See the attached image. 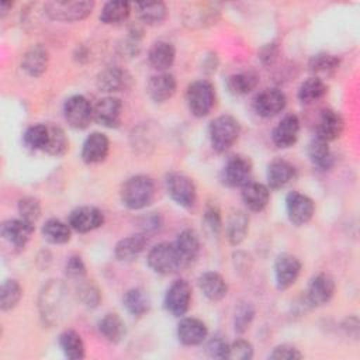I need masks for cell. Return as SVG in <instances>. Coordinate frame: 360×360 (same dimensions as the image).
I'll list each match as a JSON object with an SVG mask.
<instances>
[{
  "instance_id": "680465c9",
  "label": "cell",
  "mask_w": 360,
  "mask_h": 360,
  "mask_svg": "<svg viewBox=\"0 0 360 360\" xmlns=\"http://www.w3.org/2000/svg\"><path fill=\"white\" fill-rule=\"evenodd\" d=\"M13 6H14L13 1H1V3H0V15L4 17L8 11H11Z\"/></svg>"
},
{
  "instance_id": "f6af8a7d",
  "label": "cell",
  "mask_w": 360,
  "mask_h": 360,
  "mask_svg": "<svg viewBox=\"0 0 360 360\" xmlns=\"http://www.w3.org/2000/svg\"><path fill=\"white\" fill-rule=\"evenodd\" d=\"M76 295L86 308H96L101 301V292L91 280H80L76 288Z\"/></svg>"
},
{
  "instance_id": "6f0895ef",
  "label": "cell",
  "mask_w": 360,
  "mask_h": 360,
  "mask_svg": "<svg viewBox=\"0 0 360 360\" xmlns=\"http://www.w3.org/2000/svg\"><path fill=\"white\" fill-rule=\"evenodd\" d=\"M343 330L346 332V335L352 336L353 339L359 338V318L356 315L353 316H347L343 323H342Z\"/></svg>"
},
{
  "instance_id": "f1b7e54d",
  "label": "cell",
  "mask_w": 360,
  "mask_h": 360,
  "mask_svg": "<svg viewBox=\"0 0 360 360\" xmlns=\"http://www.w3.org/2000/svg\"><path fill=\"white\" fill-rule=\"evenodd\" d=\"M242 201L248 210L260 212L267 207L270 201V190L262 183L249 181L242 187Z\"/></svg>"
},
{
  "instance_id": "9f6ffc18",
  "label": "cell",
  "mask_w": 360,
  "mask_h": 360,
  "mask_svg": "<svg viewBox=\"0 0 360 360\" xmlns=\"http://www.w3.org/2000/svg\"><path fill=\"white\" fill-rule=\"evenodd\" d=\"M278 55V48L276 44H266L260 52H259V58L264 65H270L277 59Z\"/></svg>"
},
{
  "instance_id": "4dcf8cb0",
  "label": "cell",
  "mask_w": 360,
  "mask_h": 360,
  "mask_svg": "<svg viewBox=\"0 0 360 360\" xmlns=\"http://www.w3.org/2000/svg\"><path fill=\"white\" fill-rule=\"evenodd\" d=\"M249 232V215L243 211H233L225 224V235L232 246L240 245Z\"/></svg>"
},
{
  "instance_id": "7bdbcfd3",
  "label": "cell",
  "mask_w": 360,
  "mask_h": 360,
  "mask_svg": "<svg viewBox=\"0 0 360 360\" xmlns=\"http://www.w3.org/2000/svg\"><path fill=\"white\" fill-rule=\"evenodd\" d=\"M48 128H49V138L44 152L56 158L63 156L69 149V139L65 131L58 125H48Z\"/></svg>"
},
{
  "instance_id": "484cf974",
  "label": "cell",
  "mask_w": 360,
  "mask_h": 360,
  "mask_svg": "<svg viewBox=\"0 0 360 360\" xmlns=\"http://www.w3.org/2000/svg\"><path fill=\"white\" fill-rule=\"evenodd\" d=\"M295 179V167L285 159L276 158L267 166V183L273 190L285 187Z\"/></svg>"
},
{
  "instance_id": "83f0119b",
  "label": "cell",
  "mask_w": 360,
  "mask_h": 360,
  "mask_svg": "<svg viewBox=\"0 0 360 360\" xmlns=\"http://www.w3.org/2000/svg\"><path fill=\"white\" fill-rule=\"evenodd\" d=\"M148 238L146 233H134L122 238L117 242L114 248V255L121 262H131L136 259L146 248Z\"/></svg>"
},
{
  "instance_id": "2e32d148",
  "label": "cell",
  "mask_w": 360,
  "mask_h": 360,
  "mask_svg": "<svg viewBox=\"0 0 360 360\" xmlns=\"http://www.w3.org/2000/svg\"><path fill=\"white\" fill-rule=\"evenodd\" d=\"M122 101L114 96H105L93 105V120L105 127L117 128L121 124Z\"/></svg>"
},
{
  "instance_id": "b9f144b4",
  "label": "cell",
  "mask_w": 360,
  "mask_h": 360,
  "mask_svg": "<svg viewBox=\"0 0 360 360\" xmlns=\"http://www.w3.org/2000/svg\"><path fill=\"white\" fill-rule=\"evenodd\" d=\"M22 297V288L14 278L4 280L0 288V308L1 311H11L17 307Z\"/></svg>"
},
{
  "instance_id": "d6a6232c",
  "label": "cell",
  "mask_w": 360,
  "mask_h": 360,
  "mask_svg": "<svg viewBox=\"0 0 360 360\" xmlns=\"http://www.w3.org/2000/svg\"><path fill=\"white\" fill-rule=\"evenodd\" d=\"M122 305L132 316H143L150 309V300L146 291L141 287L129 288L122 297Z\"/></svg>"
},
{
  "instance_id": "44dd1931",
  "label": "cell",
  "mask_w": 360,
  "mask_h": 360,
  "mask_svg": "<svg viewBox=\"0 0 360 360\" xmlns=\"http://www.w3.org/2000/svg\"><path fill=\"white\" fill-rule=\"evenodd\" d=\"M345 129V120L343 117L332 110V108H325L321 111L318 124H316V138L330 142L343 134Z\"/></svg>"
},
{
  "instance_id": "11a10c76",
  "label": "cell",
  "mask_w": 360,
  "mask_h": 360,
  "mask_svg": "<svg viewBox=\"0 0 360 360\" xmlns=\"http://www.w3.org/2000/svg\"><path fill=\"white\" fill-rule=\"evenodd\" d=\"M162 217L159 212H148L139 218V226L143 233L155 232L162 226Z\"/></svg>"
},
{
  "instance_id": "681fc988",
  "label": "cell",
  "mask_w": 360,
  "mask_h": 360,
  "mask_svg": "<svg viewBox=\"0 0 360 360\" xmlns=\"http://www.w3.org/2000/svg\"><path fill=\"white\" fill-rule=\"evenodd\" d=\"M218 17H219V11L208 6L205 8L202 7V10L191 11L190 18L186 20V22L190 24V27H208L215 24Z\"/></svg>"
},
{
  "instance_id": "7dc6e473",
  "label": "cell",
  "mask_w": 360,
  "mask_h": 360,
  "mask_svg": "<svg viewBox=\"0 0 360 360\" xmlns=\"http://www.w3.org/2000/svg\"><path fill=\"white\" fill-rule=\"evenodd\" d=\"M255 314H256V309L252 302H248V301L240 302L235 309L233 329L238 333H245L250 328V325L255 319Z\"/></svg>"
},
{
  "instance_id": "cb8c5ba5",
  "label": "cell",
  "mask_w": 360,
  "mask_h": 360,
  "mask_svg": "<svg viewBox=\"0 0 360 360\" xmlns=\"http://www.w3.org/2000/svg\"><path fill=\"white\" fill-rule=\"evenodd\" d=\"M177 82L173 75L160 72L158 75H153L146 86V93L149 98L155 103H165L169 98H172L176 93Z\"/></svg>"
},
{
  "instance_id": "ba28073f",
  "label": "cell",
  "mask_w": 360,
  "mask_h": 360,
  "mask_svg": "<svg viewBox=\"0 0 360 360\" xmlns=\"http://www.w3.org/2000/svg\"><path fill=\"white\" fill-rule=\"evenodd\" d=\"M252 160L245 155H233L225 162L219 179L228 187H243L250 181Z\"/></svg>"
},
{
  "instance_id": "bcb514c9",
  "label": "cell",
  "mask_w": 360,
  "mask_h": 360,
  "mask_svg": "<svg viewBox=\"0 0 360 360\" xmlns=\"http://www.w3.org/2000/svg\"><path fill=\"white\" fill-rule=\"evenodd\" d=\"M202 228L208 236L217 238L222 231L221 210L215 204H208L202 214Z\"/></svg>"
},
{
  "instance_id": "30bf717a",
  "label": "cell",
  "mask_w": 360,
  "mask_h": 360,
  "mask_svg": "<svg viewBox=\"0 0 360 360\" xmlns=\"http://www.w3.org/2000/svg\"><path fill=\"white\" fill-rule=\"evenodd\" d=\"M191 304V285L183 280H174L167 288L163 300L165 309L173 316H183Z\"/></svg>"
},
{
  "instance_id": "f35d334b",
  "label": "cell",
  "mask_w": 360,
  "mask_h": 360,
  "mask_svg": "<svg viewBox=\"0 0 360 360\" xmlns=\"http://www.w3.org/2000/svg\"><path fill=\"white\" fill-rule=\"evenodd\" d=\"M135 13L138 18L148 25H156L167 17V7L165 3H135Z\"/></svg>"
},
{
  "instance_id": "3957f363",
  "label": "cell",
  "mask_w": 360,
  "mask_h": 360,
  "mask_svg": "<svg viewBox=\"0 0 360 360\" xmlns=\"http://www.w3.org/2000/svg\"><path fill=\"white\" fill-rule=\"evenodd\" d=\"M240 135V124L232 115H219L210 122L208 136L215 152L224 153L231 149Z\"/></svg>"
},
{
  "instance_id": "f5cc1de1",
  "label": "cell",
  "mask_w": 360,
  "mask_h": 360,
  "mask_svg": "<svg viewBox=\"0 0 360 360\" xmlns=\"http://www.w3.org/2000/svg\"><path fill=\"white\" fill-rule=\"evenodd\" d=\"M207 354L212 359H228L229 343L219 335L212 336L207 343Z\"/></svg>"
},
{
  "instance_id": "5b68a950",
  "label": "cell",
  "mask_w": 360,
  "mask_h": 360,
  "mask_svg": "<svg viewBox=\"0 0 360 360\" xmlns=\"http://www.w3.org/2000/svg\"><path fill=\"white\" fill-rule=\"evenodd\" d=\"M94 8V1H69V0H53L44 4L45 14L60 22H76L87 18Z\"/></svg>"
},
{
  "instance_id": "60d3db41",
  "label": "cell",
  "mask_w": 360,
  "mask_h": 360,
  "mask_svg": "<svg viewBox=\"0 0 360 360\" xmlns=\"http://www.w3.org/2000/svg\"><path fill=\"white\" fill-rule=\"evenodd\" d=\"M340 65V59L329 52H319L311 56L308 62V68L314 75L319 76H330L333 75Z\"/></svg>"
},
{
  "instance_id": "ab89813d",
  "label": "cell",
  "mask_w": 360,
  "mask_h": 360,
  "mask_svg": "<svg viewBox=\"0 0 360 360\" xmlns=\"http://www.w3.org/2000/svg\"><path fill=\"white\" fill-rule=\"evenodd\" d=\"M328 91L326 83L316 76H312L304 80L297 91V97L302 104H312L316 100L322 98Z\"/></svg>"
},
{
  "instance_id": "f546056e",
  "label": "cell",
  "mask_w": 360,
  "mask_h": 360,
  "mask_svg": "<svg viewBox=\"0 0 360 360\" xmlns=\"http://www.w3.org/2000/svg\"><path fill=\"white\" fill-rule=\"evenodd\" d=\"M148 59L153 69L159 72H165L174 63L176 48L173 44L167 41H158L150 46Z\"/></svg>"
},
{
  "instance_id": "ac0fdd59",
  "label": "cell",
  "mask_w": 360,
  "mask_h": 360,
  "mask_svg": "<svg viewBox=\"0 0 360 360\" xmlns=\"http://www.w3.org/2000/svg\"><path fill=\"white\" fill-rule=\"evenodd\" d=\"M35 226L21 218L7 219L1 225V236L7 240L14 249L22 250L34 235Z\"/></svg>"
},
{
  "instance_id": "e0dca14e",
  "label": "cell",
  "mask_w": 360,
  "mask_h": 360,
  "mask_svg": "<svg viewBox=\"0 0 360 360\" xmlns=\"http://www.w3.org/2000/svg\"><path fill=\"white\" fill-rule=\"evenodd\" d=\"M287 105L285 94L278 89H264L253 98V110L263 118H271Z\"/></svg>"
},
{
  "instance_id": "7402d4cb",
  "label": "cell",
  "mask_w": 360,
  "mask_h": 360,
  "mask_svg": "<svg viewBox=\"0 0 360 360\" xmlns=\"http://www.w3.org/2000/svg\"><path fill=\"white\" fill-rule=\"evenodd\" d=\"M176 253L179 256L181 267H187L195 262L200 253V238L195 231L184 229L181 231L176 240L173 242Z\"/></svg>"
},
{
  "instance_id": "e575fe53",
  "label": "cell",
  "mask_w": 360,
  "mask_h": 360,
  "mask_svg": "<svg viewBox=\"0 0 360 360\" xmlns=\"http://www.w3.org/2000/svg\"><path fill=\"white\" fill-rule=\"evenodd\" d=\"M42 236L46 242L52 245L68 243L72 238V228L69 224L62 222L60 219L51 218L42 225Z\"/></svg>"
},
{
  "instance_id": "f907efd6",
  "label": "cell",
  "mask_w": 360,
  "mask_h": 360,
  "mask_svg": "<svg viewBox=\"0 0 360 360\" xmlns=\"http://www.w3.org/2000/svg\"><path fill=\"white\" fill-rule=\"evenodd\" d=\"M253 357V346L245 339H236L229 345L228 359L232 360H250Z\"/></svg>"
},
{
  "instance_id": "4316f807",
  "label": "cell",
  "mask_w": 360,
  "mask_h": 360,
  "mask_svg": "<svg viewBox=\"0 0 360 360\" xmlns=\"http://www.w3.org/2000/svg\"><path fill=\"white\" fill-rule=\"evenodd\" d=\"M198 288L210 301H221L228 294V284L225 278L217 271H205L197 278Z\"/></svg>"
},
{
  "instance_id": "9a60e30c",
  "label": "cell",
  "mask_w": 360,
  "mask_h": 360,
  "mask_svg": "<svg viewBox=\"0 0 360 360\" xmlns=\"http://www.w3.org/2000/svg\"><path fill=\"white\" fill-rule=\"evenodd\" d=\"M68 224L79 233H87L98 229L104 224V214L100 208L91 205H82L69 214Z\"/></svg>"
},
{
  "instance_id": "52a82bcc",
  "label": "cell",
  "mask_w": 360,
  "mask_h": 360,
  "mask_svg": "<svg viewBox=\"0 0 360 360\" xmlns=\"http://www.w3.org/2000/svg\"><path fill=\"white\" fill-rule=\"evenodd\" d=\"M146 262L152 271L162 276L172 274L181 267L174 245L169 242H160L150 248V250L148 252Z\"/></svg>"
},
{
  "instance_id": "836d02e7",
  "label": "cell",
  "mask_w": 360,
  "mask_h": 360,
  "mask_svg": "<svg viewBox=\"0 0 360 360\" xmlns=\"http://www.w3.org/2000/svg\"><path fill=\"white\" fill-rule=\"evenodd\" d=\"M259 83V76L253 70H245L231 75L226 79V89L233 96H243L256 89Z\"/></svg>"
},
{
  "instance_id": "db71d44e",
  "label": "cell",
  "mask_w": 360,
  "mask_h": 360,
  "mask_svg": "<svg viewBox=\"0 0 360 360\" xmlns=\"http://www.w3.org/2000/svg\"><path fill=\"white\" fill-rule=\"evenodd\" d=\"M269 359H274V360H297V359H302V353L295 346L288 345V343H283V345H278V346H276L273 349V352L269 354Z\"/></svg>"
},
{
  "instance_id": "8d00e7d4",
  "label": "cell",
  "mask_w": 360,
  "mask_h": 360,
  "mask_svg": "<svg viewBox=\"0 0 360 360\" xmlns=\"http://www.w3.org/2000/svg\"><path fill=\"white\" fill-rule=\"evenodd\" d=\"M308 158L312 162L314 166H316L321 170H328L333 166V155L328 146L326 141H322L319 138H314L308 145Z\"/></svg>"
},
{
  "instance_id": "d4e9b609",
  "label": "cell",
  "mask_w": 360,
  "mask_h": 360,
  "mask_svg": "<svg viewBox=\"0 0 360 360\" xmlns=\"http://www.w3.org/2000/svg\"><path fill=\"white\" fill-rule=\"evenodd\" d=\"M49 62L48 49L42 44L31 45L22 55L21 69L31 77H39L45 73Z\"/></svg>"
},
{
  "instance_id": "7a4b0ae2",
  "label": "cell",
  "mask_w": 360,
  "mask_h": 360,
  "mask_svg": "<svg viewBox=\"0 0 360 360\" xmlns=\"http://www.w3.org/2000/svg\"><path fill=\"white\" fill-rule=\"evenodd\" d=\"M155 181L145 174H135L125 180L120 197L122 204L129 210H142L152 204L155 198Z\"/></svg>"
},
{
  "instance_id": "74e56055",
  "label": "cell",
  "mask_w": 360,
  "mask_h": 360,
  "mask_svg": "<svg viewBox=\"0 0 360 360\" xmlns=\"http://www.w3.org/2000/svg\"><path fill=\"white\" fill-rule=\"evenodd\" d=\"M59 346L63 354L70 360H80L86 354L83 339L73 329H66L59 335Z\"/></svg>"
},
{
  "instance_id": "9c48e42d",
  "label": "cell",
  "mask_w": 360,
  "mask_h": 360,
  "mask_svg": "<svg viewBox=\"0 0 360 360\" xmlns=\"http://www.w3.org/2000/svg\"><path fill=\"white\" fill-rule=\"evenodd\" d=\"M63 117L69 127L84 129L93 120V105L82 94L70 96L63 104Z\"/></svg>"
},
{
  "instance_id": "ee69618b",
  "label": "cell",
  "mask_w": 360,
  "mask_h": 360,
  "mask_svg": "<svg viewBox=\"0 0 360 360\" xmlns=\"http://www.w3.org/2000/svg\"><path fill=\"white\" fill-rule=\"evenodd\" d=\"M49 138V128L45 124H35L24 132V143L31 150H45Z\"/></svg>"
},
{
  "instance_id": "5bb4252c",
  "label": "cell",
  "mask_w": 360,
  "mask_h": 360,
  "mask_svg": "<svg viewBox=\"0 0 360 360\" xmlns=\"http://www.w3.org/2000/svg\"><path fill=\"white\" fill-rule=\"evenodd\" d=\"M301 260L291 253H280L274 260L276 285L278 290L290 288L300 277Z\"/></svg>"
},
{
  "instance_id": "d6986e66",
  "label": "cell",
  "mask_w": 360,
  "mask_h": 360,
  "mask_svg": "<svg viewBox=\"0 0 360 360\" xmlns=\"http://www.w3.org/2000/svg\"><path fill=\"white\" fill-rule=\"evenodd\" d=\"M301 122L295 114H288L280 120L271 132L273 143L280 149H288L295 145L300 135Z\"/></svg>"
},
{
  "instance_id": "8fae6325",
  "label": "cell",
  "mask_w": 360,
  "mask_h": 360,
  "mask_svg": "<svg viewBox=\"0 0 360 360\" xmlns=\"http://www.w3.org/2000/svg\"><path fill=\"white\" fill-rule=\"evenodd\" d=\"M287 217L291 224L301 226L308 224L315 212V204L311 197L300 191H291L285 197Z\"/></svg>"
},
{
  "instance_id": "816d5d0a",
  "label": "cell",
  "mask_w": 360,
  "mask_h": 360,
  "mask_svg": "<svg viewBox=\"0 0 360 360\" xmlns=\"http://www.w3.org/2000/svg\"><path fill=\"white\" fill-rule=\"evenodd\" d=\"M65 274L72 280H83L86 276V264L83 259L77 255L69 256L65 263Z\"/></svg>"
},
{
  "instance_id": "d590c367",
  "label": "cell",
  "mask_w": 360,
  "mask_h": 360,
  "mask_svg": "<svg viewBox=\"0 0 360 360\" xmlns=\"http://www.w3.org/2000/svg\"><path fill=\"white\" fill-rule=\"evenodd\" d=\"M131 4L128 1H107L100 11V21L107 25H118L128 20Z\"/></svg>"
},
{
  "instance_id": "6da1fadb",
  "label": "cell",
  "mask_w": 360,
  "mask_h": 360,
  "mask_svg": "<svg viewBox=\"0 0 360 360\" xmlns=\"http://www.w3.org/2000/svg\"><path fill=\"white\" fill-rule=\"evenodd\" d=\"M66 285L59 280L48 281L38 297V309L44 323L58 325L66 315L69 307V294Z\"/></svg>"
},
{
  "instance_id": "c3c4849f",
  "label": "cell",
  "mask_w": 360,
  "mask_h": 360,
  "mask_svg": "<svg viewBox=\"0 0 360 360\" xmlns=\"http://www.w3.org/2000/svg\"><path fill=\"white\" fill-rule=\"evenodd\" d=\"M17 211L21 219L34 225L41 217V202L32 195H25L18 200Z\"/></svg>"
},
{
  "instance_id": "1f68e13d",
  "label": "cell",
  "mask_w": 360,
  "mask_h": 360,
  "mask_svg": "<svg viewBox=\"0 0 360 360\" xmlns=\"http://www.w3.org/2000/svg\"><path fill=\"white\" fill-rule=\"evenodd\" d=\"M98 332L101 333V336L111 342V343H120L125 333H127V328H125V322L124 319L115 314V312H110L105 314L100 321H98Z\"/></svg>"
},
{
  "instance_id": "603a6c76",
  "label": "cell",
  "mask_w": 360,
  "mask_h": 360,
  "mask_svg": "<svg viewBox=\"0 0 360 360\" xmlns=\"http://www.w3.org/2000/svg\"><path fill=\"white\" fill-rule=\"evenodd\" d=\"M208 336L207 325L193 316L183 318L177 325V339L184 346H197L202 343Z\"/></svg>"
},
{
  "instance_id": "ffe728a7",
  "label": "cell",
  "mask_w": 360,
  "mask_h": 360,
  "mask_svg": "<svg viewBox=\"0 0 360 360\" xmlns=\"http://www.w3.org/2000/svg\"><path fill=\"white\" fill-rule=\"evenodd\" d=\"M110 152V139L103 132H91L83 142L82 160L87 165H97L105 160Z\"/></svg>"
},
{
  "instance_id": "4fadbf2b",
  "label": "cell",
  "mask_w": 360,
  "mask_h": 360,
  "mask_svg": "<svg viewBox=\"0 0 360 360\" xmlns=\"http://www.w3.org/2000/svg\"><path fill=\"white\" fill-rule=\"evenodd\" d=\"M132 76L128 70L120 66H110L103 69L96 79V86L103 93H120L131 89Z\"/></svg>"
},
{
  "instance_id": "277c9868",
  "label": "cell",
  "mask_w": 360,
  "mask_h": 360,
  "mask_svg": "<svg viewBox=\"0 0 360 360\" xmlns=\"http://www.w3.org/2000/svg\"><path fill=\"white\" fill-rule=\"evenodd\" d=\"M186 101L190 112L194 117H207L215 105V87L205 79L195 80L187 87Z\"/></svg>"
},
{
  "instance_id": "7c38bea8",
  "label": "cell",
  "mask_w": 360,
  "mask_h": 360,
  "mask_svg": "<svg viewBox=\"0 0 360 360\" xmlns=\"http://www.w3.org/2000/svg\"><path fill=\"white\" fill-rule=\"evenodd\" d=\"M335 290V280L326 273H319L308 284L305 291V304L311 308L322 307L333 298Z\"/></svg>"
},
{
  "instance_id": "8992f818",
  "label": "cell",
  "mask_w": 360,
  "mask_h": 360,
  "mask_svg": "<svg viewBox=\"0 0 360 360\" xmlns=\"http://www.w3.org/2000/svg\"><path fill=\"white\" fill-rule=\"evenodd\" d=\"M165 187L169 197L177 205L183 208L194 207L197 201V188L193 179L183 173L172 172L165 177Z\"/></svg>"
}]
</instances>
